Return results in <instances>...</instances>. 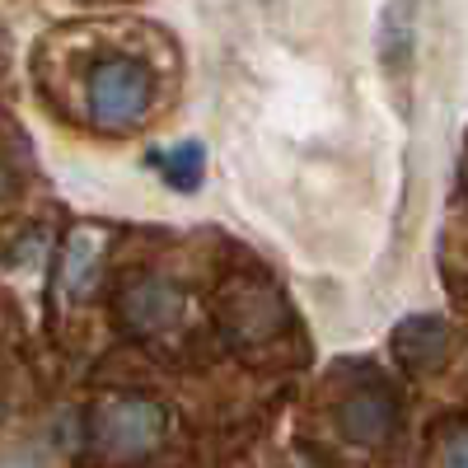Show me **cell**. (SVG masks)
<instances>
[{
	"mask_svg": "<svg viewBox=\"0 0 468 468\" xmlns=\"http://www.w3.org/2000/svg\"><path fill=\"white\" fill-rule=\"evenodd\" d=\"M229 141L249 197L304 249L309 169L337 165L356 127V99L333 61L304 52V24L253 19L229 52Z\"/></svg>",
	"mask_w": 468,
	"mask_h": 468,
	"instance_id": "obj_1",
	"label": "cell"
},
{
	"mask_svg": "<svg viewBox=\"0 0 468 468\" xmlns=\"http://www.w3.org/2000/svg\"><path fill=\"white\" fill-rule=\"evenodd\" d=\"M85 99H90V117L103 132H127L150 112L154 80L136 57H103L85 75Z\"/></svg>",
	"mask_w": 468,
	"mask_h": 468,
	"instance_id": "obj_2",
	"label": "cell"
},
{
	"mask_svg": "<svg viewBox=\"0 0 468 468\" xmlns=\"http://www.w3.org/2000/svg\"><path fill=\"white\" fill-rule=\"evenodd\" d=\"M90 436L108 463H136L165 441V408L150 399H108L94 408Z\"/></svg>",
	"mask_w": 468,
	"mask_h": 468,
	"instance_id": "obj_3",
	"label": "cell"
},
{
	"mask_svg": "<svg viewBox=\"0 0 468 468\" xmlns=\"http://www.w3.org/2000/svg\"><path fill=\"white\" fill-rule=\"evenodd\" d=\"M337 431L351 445H384L388 436L399 431V399L388 388H356L337 403Z\"/></svg>",
	"mask_w": 468,
	"mask_h": 468,
	"instance_id": "obj_4",
	"label": "cell"
},
{
	"mask_svg": "<svg viewBox=\"0 0 468 468\" xmlns=\"http://www.w3.org/2000/svg\"><path fill=\"white\" fill-rule=\"evenodd\" d=\"M117 314H122V324L136 333V337H154L178 324L183 314V295L178 286L160 282V277H141V282H127L122 295H117Z\"/></svg>",
	"mask_w": 468,
	"mask_h": 468,
	"instance_id": "obj_5",
	"label": "cell"
},
{
	"mask_svg": "<svg viewBox=\"0 0 468 468\" xmlns=\"http://www.w3.org/2000/svg\"><path fill=\"white\" fill-rule=\"evenodd\" d=\"M220 309H225V324L229 328L244 324V337H253V342H262L267 333H277L282 328V314H286L277 291H271L267 282H239V286H229L225 300H220Z\"/></svg>",
	"mask_w": 468,
	"mask_h": 468,
	"instance_id": "obj_6",
	"label": "cell"
},
{
	"mask_svg": "<svg viewBox=\"0 0 468 468\" xmlns=\"http://www.w3.org/2000/svg\"><path fill=\"white\" fill-rule=\"evenodd\" d=\"M375 57L388 75H403L417 57V0H388L375 24Z\"/></svg>",
	"mask_w": 468,
	"mask_h": 468,
	"instance_id": "obj_7",
	"label": "cell"
},
{
	"mask_svg": "<svg viewBox=\"0 0 468 468\" xmlns=\"http://www.w3.org/2000/svg\"><path fill=\"white\" fill-rule=\"evenodd\" d=\"M445 351H450V324L436 314H412L394 328V356L417 375L436 370L445 361Z\"/></svg>",
	"mask_w": 468,
	"mask_h": 468,
	"instance_id": "obj_8",
	"label": "cell"
},
{
	"mask_svg": "<svg viewBox=\"0 0 468 468\" xmlns=\"http://www.w3.org/2000/svg\"><path fill=\"white\" fill-rule=\"evenodd\" d=\"M103 262V239L94 229H75L70 239H66V258H61V291L70 300H80L94 282V271Z\"/></svg>",
	"mask_w": 468,
	"mask_h": 468,
	"instance_id": "obj_9",
	"label": "cell"
},
{
	"mask_svg": "<svg viewBox=\"0 0 468 468\" xmlns=\"http://www.w3.org/2000/svg\"><path fill=\"white\" fill-rule=\"evenodd\" d=\"M150 165H160V174L169 178V187L178 192H197L202 174H207V150L197 141H183L169 154H150Z\"/></svg>",
	"mask_w": 468,
	"mask_h": 468,
	"instance_id": "obj_10",
	"label": "cell"
},
{
	"mask_svg": "<svg viewBox=\"0 0 468 468\" xmlns=\"http://www.w3.org/2000/svg\"><path fill=\"white\" fill-rule=\"evenodd\" d=\"M441 463L445 468H468V431H454L441 450Z\"/></svg>",
	"mask_w": 468,
	"mask_h": 468,
	"instance_id": "obj_11",
	"label": "cell"
},
{
	"mask_svg": "<svg viewBox=\"0 0 468 468\" xmlns=\"http://www.w3.org/2000/svg\"><path fill=\"white\" fill-rule=\"evenodd\" d=\"M5 202H10V169L0 165V207H5Z\"/></svg>",
	"mask_w": 468,
	"mask_h": 468,
	"instance_id": "obj_12",
	"label": "cell"
}]
</instances>
